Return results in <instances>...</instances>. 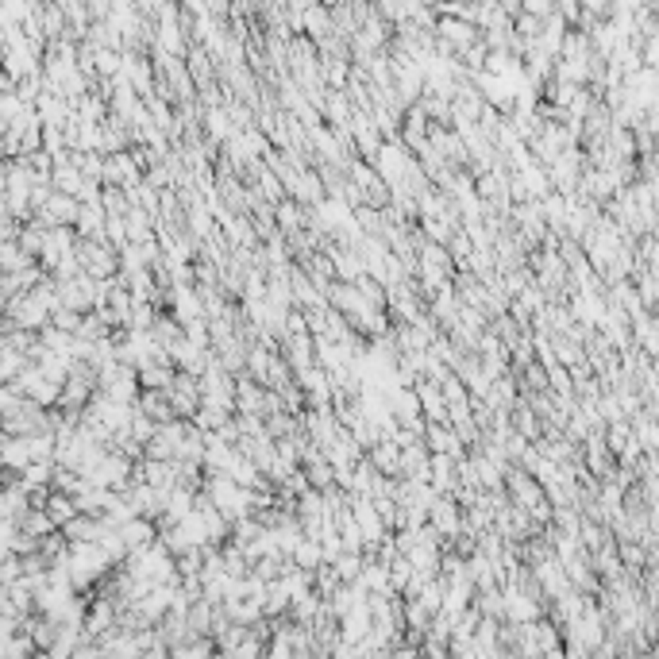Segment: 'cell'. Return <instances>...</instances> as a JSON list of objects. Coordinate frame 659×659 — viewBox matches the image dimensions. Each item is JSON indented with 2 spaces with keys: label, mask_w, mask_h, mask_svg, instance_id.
Returning <instances> with one entry per match:
<instances>
[{
  "label": "cell",
  "mask_w": 659,
  "mask_h": 659,
  "mask_svg": "<svg viewBox=\"0 0 659 659\" xmlns=\"http://www.w3.org/2000/svg\"><path fill=\"white\" fill-rule=\"evenodd\" d=\"M432 451L436 455H448V451H455V436H451V428L448 424H432Z\"/></svg>",
  "instance_id": "obj_1"
}]
</instances>
